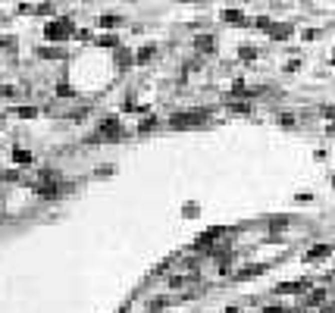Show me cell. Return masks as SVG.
<instances>
[{"label":"cell","instance_id":"obj_1","mask_svg":"<svg viewBox=\"0 0 335 313\" xmlns=\"http://www.w3.org/2000/svg\"><path fill=\"white\" fill-rule=\"evenodd\" d=\"M207 119H210L207 110H188V113H172L169 125L172 129H194V125H204Z\"/></svg>","mask_w":335,"mask_h":313},{"label":"cell","instance_id":"obj_2","mask_svg":"<svg viewBox=\"0 0 335 313\" xmlns=\"http://www.w3.org/2000/svg\"><path fill=\"white\" fill-rule=\"evenodd\" d=\"M72 31H75L72 19H53L50 25L44 28V38H50V41H60V38H69Z\"/></svg>","mask_w":335,"mask_h":313},{"label":"cell","instance_id":"obj_3","mask_svg":"<svg viewBox=\"0 0 335 313\" xmlns=\"http://www.w3.org/2000/svg\"><path fill=\"white\" fill-rule=\"evenodd\" d=\"M97 138H107V141H119V138H125V132H122V125H119L116 119H103V122H100Z\"/></svg>","mask_w":335,"mask_h":313},{"label":"cell","instance_id":"obj_4","mask_svg":"<svg viewBox=\"0 0 335 313\" xmlns=\"http://www.w3.org/2000/svg\"><path fill=\"white\" fill-rule=\"evenodd\" d=\"M279 295H301V292H307V282H285V285H279L276 288Z\"/></svg>","mask_w":335,"mask_h":313},{"label":"cell","instance_id":"obj_5","mask_svg":"<svg viewBox=\"0 0 335 313\" xmlns=\"http://www.w3.org/2000/svg\"><path fill=\"white\" fill-rule=\"evenodd\" d=\"M332 254V245H314V251H307V260H323Z\"/></svg>","mask_w":335,"mask_h":313},{"label":"cell","instance_id":"obj_6","mask_svg":"<svg viewBox=\"0 0 335 313\" xmlns=\"http://www.w3.org/2000/svg\"><path fill=\"white\" fill-rule=\"evenodd\" d=\"M263 270H267V263H257V266H245V270L238 273V279H254V276H260Z\"/></svg>","mask_w":335,"mask_h":313},{"label":"cell","instance_id":"obj_7","mask_svg":"<svg viewBox=\"0 0 335 313\" xmlns=\"http://www.w3.org/2000/svg\"><path fill=\"white\" fill-rule=\"evenodd\" d=\"M223 19L229 22V25H241V22H248L245 16H241V13H238V9H226V13H223Z\"/></svg>","mask_w":335,"mask_h":313},{"label":"cell","instance_id":"obj_8","mask_svg":"<svg viewBox=\"0 0 335 313\" xmlns=\"http://www.w3.org/2000/svg\"><path fill=\"white\" fill-rule=\"evenodd\" d=\"M194 47H198V50H204V53H210V50H213V38H210V34H204V38H198V41H194Z\"/></svg>","mask_w":335,"mask_h":313},{"label":"cell","instance_id":"obj_9","mask_svg":"<svg viewBox=\"0 0 335 313\" xmlns=\"http://www.w3.org/2000/svg\"><path fill=\"white\" fill-rule=\"evenodd\" d=\"M119 22H122L119 16H103V19H100V25H103V28H116Z\"/></svg>","mask_w":335,"mask_h":313},{"label":"cell","instance_id":"obj_10","mask_svg":"<svg viewBox=\"0 0 335 313\" xmlns=\"http://www.w3.org/2000/svg\"><path fill=\"white\" fill-rule=\"evenodd\" d=\"M323 301H326V292H314L310 295V304H323Z\"/></svg>","mask_w":335,"mask_h":313},{"label":"cell","instance_id":"obj_11","mask_svg":"<svg viewBox=\"0 0 335 313\" xmlns=\"http://www.w3.org/2000/svg\"><path fill=\"white\" fill-rule=\"evenodd\" d=\"M151 56H154V47H147V50H141V53H138V63H144V60H151Z\"/></svg>","mask_w":335,"mask_h":313},{"label":"cell","instance_id":"obj_12","mask_svg":"<svg viewBox=\"0 0 335 313\" xmlns=\"http://www.w3.org/2000/svg\"><path fill=\"white\" fill-rule=\"evenodd\" d=\"M16 160H19V163H28L31 154H25V150H16Z\"/></svg>","mask_w":335,"mask_h":313},{"label":"cell","instance_id":"obj_13","mask_svg":"<svg viewBox=\"0 0 335 313\" xmlns=\"http://www.w3.org/2000/svg\"><path fill=\"white\" fill-rule=\"evenodd\" d=\"M154 125H157V119H154V116H151V119H144V122H141V132H147V129H154Z\"/></svg>","mask_w":335,"mask_h":313},{"label":"cell","instance_id":"obj_14","mask_svg":"<svg viewBox=\"0 0 335 313\" xmlns=\"http://www.w3.org/2000/svg\"><path fill=\"white\" fill-rule=\"evenodd\" d=\"M263 313H285V310H282V307H267Z\"/></svg>","mask_w":335,"mask_h":313},{"label":"cell","instance_id":"obj_15","mask_svg":"<svg viewBox=\"0 0 335 313\" xmlns=\"http://www.w3.org/2000/svg\"><path fill=\"white\" fill-rule=\"evenodd\" d=\"M226 313H238V310H235V307H229V310H226Z\"/></svg>","mask_w":335,"mask_h":313},{"label":"cell","instance_id":"obj_16","mask_svg":"<svg viewBox=\"0 0 335 313\" xmlns=\"http://www.w3.org/2000/svg\"><path fill=\"white\" fill-rule=\"evenodd\" d=\"M292 313H298V310H292Z\"/></svg>","mask_w":335,"mask_h":313}]
</instances>
